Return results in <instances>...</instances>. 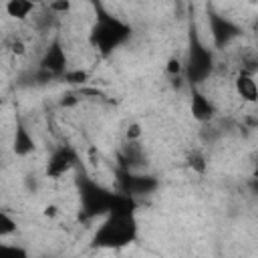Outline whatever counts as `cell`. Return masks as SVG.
Instances as JSON below:
<instances>
[{"instance_id":"cell-20","label":"cell","mask_w":258,"mask_h":258,"mask_svg":"<svg viewBox=\"0 0 258 258\" xmlns=\"http://www.w3.org/2000/svg\"><path fill=\"white\" fill-rule=\"evenodd\" d=\"M189 167L196 169L198 173H204V171H206V161H204V157H202L200 153H194V155L189 157Z\"/></svg>"},{"instance_id":"cell-18","label":"cell","mask_w":258,"mask_h":258,"mask_svg":"<svg viewBox=\"0 0 258 258\" xmlns=\"http://www.w3.org/2000/svg\"><path fill=\"white\" fill-rule=\"evenodd\" d=\"M10 52L14 56H24L26 54V42L22 38H12L10 40Z\"/></svg>"},{"instance_id":"cell-10","label":"cell","mask_w":258,"mask_h":258,"mask_svg":"<svg viewBox=\"0 0 258 258\" xmlns=\"http://www.w3.org/2000/svg\"><path fill=\"white\" fill-rule=\"evenodd\" d=\"M36 4L30 0H8L4 4V10L8 16H12L14 20H26L32 12H34Z\"/></svg>"},{"instance_id":"cell-15","label":"cell","mask_w":258,"mask_h":258,"mask_svg":"<svg viewBox=\"0 0 258 258\" xmlns=\"http://www.w3.org/2000/svg\"><path fill=\"white\" fill-rule=\"evenodd\" d=\"M64 81L69 85H85L89 81V73L83 69H75V71H67L64 73Z\"/></svg>"},{"instance_id":"cell-1","label":"cell","mask_w":258,"mask_h":258,"mask_svg":"<svg viewBox=\"0 0 258 258\" xmlns=\"http://www.w3.org/2000/svg\"><path fill=\"white\" fill-rule=\"evenodd\" d=\"M137 238V222L135 216H119L107 214L101 226L95 230L91 244L103 250H119L133 244Z\"/></svg>"},{"instance_id":"cell-2","label":"cell","mask_w":258,"mask_h":258,"mask_svg":"<svg viewBox=\"0 0 258 258\" xmlns=\"http://www.w3.org/2000/svg\"><path fill=\"white\" fill-rule=\"evenodd\" d=\"M129 34V28L121 24L113 16H101L91 32V42L101 52H111L117 44H121Z\"/></svg>"},{"instance_id":"cell-14","label":"cell","mask_w":258,"mask_h":258,"mask_svg":"<svg viewBox=\"0 0 258 258\" xmlns=\"http://www.w3.org/2000/svg\"><path fill=\"white\" fill-rule=\"evenodd\" d=\"M0 258H28V252L22 246H14V244H0Z\"/></svg>"},{"instance_id":"cell-16","label":"cell","mask_w":258,"mask_h":258,"mask_svg":"<svg viewBox=\"0 0 258 258\" xmlns=\"http://www.w3.org/2000/svg\"><path fill=\"white\" fill-rule=\"evenodd\" d=\"M183 62L177 58V56H169L167 58V62H165V73L169 75V77H173V79H179L181 77V73H183Z\"/></svg>"},{"instance_id":"cell-22","label":"cell","mask_w":258,"mask_h":258,"mask_svg":"<svg viewBox=\"0 0 258 258\" xmlns=\"http://www.w3.org/2000/svg\"><path fill=\"white\" fill-rule=\"evenodd\" d=\"M252 179H254V181H258V165L252 169Z\"/></svg>"},{"instance_id":"cell-17","label":"cell","mask_w":258,"mask_h":258,"mask_svg":"<svg viewBox=\"0 0 258 258\" xmlns=\"http://www.w3.org/2000/svg\"><path fill=\"white\" fill-rule=\"evenodd\" d=\"M71 8H73L71 0H52V2H48V10L54 12V14H67Z\"/></svg>"},{"instance_id":"cell-19","label":"cell","mask_w":258,"mask_h":258,"mask_svg":"<svg viewBox=\"0 0 258 258\" xmlns=\"http://www.w3.org/2000/svg\"><path fill=\"white\" fill-rule=\"evenodd\" d=\"M141 135H143V129H141L139 123H131V125L125 129V137H127V141H135V139H139Z\"/></svg>"},{"instance_id":"cell-7","label":"cell","mask_w":258,"mask_h":258,"mask_svg":"<svg viewBox=\"0 0 258 258\" xmlns=\"http://www.w3.org/2000/svg\"><path fill=\"white\" fill-rule=\"evenodd\" d=\"M210 69H212V58H210V54L204 50V48H200V46H196L194 50H191V58H189V75H191V79L198 83V81H202L208 73H210ZM191 81V83H194Z\"/></svg>"},{"instance_id":"cell-4","label":"cell","mask_w":258,"mask_h":258,"mask_svg":"<svg viewBox=\"0 0 258 258\" xmlns=\"http://www.w3.org/2000/svg\"><path fill=\"white\" fill-rule=\"evenodd\" d=\"M75 163H77V153L71 147H58L46 163V175L52 179H58L64 173H69Z\"/></svg>"},{"instance_id":"cell-3","label":"cell","mask_w":258,"mask_h":258,"mask_svg":"<svg viewBox=\"0 0 258 258\" xmlns=\"http://www.w3.org/2000/svg\"><path fill=\"white\" fill-rule=\"evenodd\" d=\"M111 198L113 194L103 189L101 185H87V189L83 191V208L89 216H101V214H109V206H111Z\"/></svg>"},{"instance_id":"cell-6","label":"cell","mask_w":258,"mask_h":258,"mask_svg":"<svg viewBox=\"0 0 258 258\" xmlns=\"http://www.w3.org/2000/svg\"><path fill=\"white\" fill-rule=\"evenodd\" d=\"M189 111L194 115L196 121L200 123H206V121H212L214 115H216V109H214V103L198 89L191 91V99H189Z\"/></svg>"},{"instance_id":"cell-11","label":"cell","mask_w":258,"mask_h":258,"mask_svg":"<svg viewBox=\"0 0 258 258\" xmlns=\"http://www.w3.org/2000/svg\"><path fill=\"white\" fill-rule=\"evenodd\" d=\"M133 210H135V202H133L131 194H113L111 206H109V214L133 216Z\"/></svg>"},{"instance_id":"cell-13","label":"cell","mask_w":258,"mask_h":258,"mask_svg":"<svg viewBox=\"0 0 258 258\" xmlns=\"http://www.w3.org/2000/svg\"><path fill=\"white\" fill-rule=\"evenodd\" d=\"M12 234H16V220L4 210V212H0V238L6 240Z\"/></svg>"},{"instance_id":"cell-5","label":"cell","mask_w":258,"mask_h":258,"mask_svg":"<svg viewBox=\"0 0 258 258\" xmlns=\"http://www.w3.org/2000/svg\"><path fill=\"white\" fill-rule=\"evenodd\" d=\"M234 91L244 103H258V83L250 71H240L236 75Z\"/></svg>"},{"instance_id":"cell-21","label":"cell","mask_w":258,"mask_h":258,"mask_svg":"<svg viewBox=\"0 0 258 258\" xmlns=\"http://www.w3.org/2000/svg\"><path fill=\"white\" fill-rule=\"evenodd\" d=\"M42 216H44V218H48V220L56 218V216H58V206H54V204H48V206H44V210H42Z\"/></svg>"},{"instance_id":"cell-9","label":"cell","mask_w":258,"mask_h":258,"mask_svg":"<svg viewBox=\"0 0 258 258\" xmlns=\"http://www.w3.org/2000/svg\"><path fill=\"white\" fill-rule=\"evenodd\" d=\"M12 149L20 157H24V155H28V153L34 151V139H32V135L28 133V129L22 123L16 125V131H14V147Z\"/></svg>"},{"instance_id":"cell-8","label":"cell","mask_w":258,"mask_h":258,"mask_svg":"<svg viewBox=\"0 0 258 258\" xmlns=\"http://www.w3.org/2000/svg\"><path fill=\"white\" fill-rule=\"evenodd\" d=\"M40 64L48 73H67V54H64V50L60 48L58 42H54L46 50V54H44V58H42Z\"/></svg>"},{"instance_id":"cell-12","label":"cell","mask_w":258,"mask_h":258,"mask_svg":"<svg viewBox=\"0 0 258 258\" xmlns=\"http://www.w3.org/2000/svg\"><path fill=\"white\" fill-rule=\"evenodd\" d=\"M236 34V28L224 20V18H214V40L218 46H222L224 42H228L232 36Z\"/></svg>"}]
</instances>
